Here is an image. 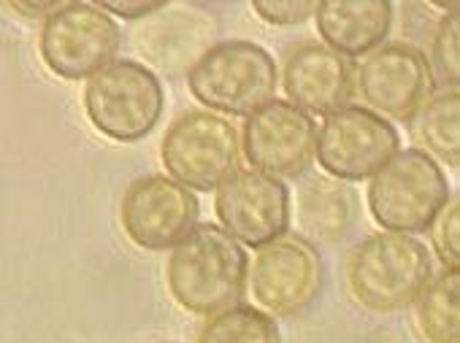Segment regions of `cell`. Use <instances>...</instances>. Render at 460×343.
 Masks as SVG:
<instances>
[{
	"label": "cell",
	"mask_w": 460,
	"mask_h": 343,
	"mask_svg": "<svg viewBox=\"0 0 460 343\" xmlns=\"http://www.w3.org/2000/svg\"><path fill=\"white\" fill-rule=\"evenodd\" d=\"M247 246L222 224H195L165 259V289L171 300L195 316H211L247 292Z\"/></svg>",
	"instance_id": "cell-1"
},
{
	"label": "cell",
	"mask_w": 460,
	"mask_h": 343,
	"mask_svg": "<svg viewBox=\"0 0 460 343\" xmlns=\"http://www.w3.org/2000/svg\"><path fill=\"white\" fill-rule=\"evenodd\" d=\"M430 276V249L411 233L382 230L366 235L344 257L347 289L371 313H395L417 303Z\"/></svg>",
	"instance_id": "cell-2"
},
{
	"label": "cell",
	"mask_w": 460,
	"mask_h": 343,
	"mask_svg": "<svg viewBox=\"0 0 460 343\" xmlns=\"http://www.w3.org/2000/svg\"><path fill=\"white\" fill-rule=\"evenodd\" d=\"M82 109L95 133L114 144H136L155 133L165 111V90L146 63L111 60L84 82Z\"/></svg>",
	"instance_id": "cell-3"
},
{
	"label": "cell",
	"mask_w": 460,
	"mask_h": 343,
	"mask_svg": "<svg viewBox=\"0 0 460 343\" xmlns=\"http://www.w3.org/2000/svg\"><path fill=\"white\" fill-rule=\"evenodd\" d=\"M277 87V60L247 39L217 41L187 74L190 95L225 117H250L274 98Z\"/></svg>",
	"instance_id": "cell-4"
},
{
	"label": "cell",
	"mask_w": 460,
	"mask_h": 343,
	"mask_svg": "<svg viewBox=\"0 0 460 343\" xmlns=\"http://www.w3.org/2000/svg\"><path fill=\"white\" fill-rule=\"evenodd\" d=\"M366 200L382 230L420 235L433 227L449 203V181L428 152L420 146L401 149L368 179Z\"/></svg>",
	"instance_id": "cell-5"
},
{
	"label": "cell",
	"mask_w": 460,
	"mask_h": 343,
	"mask_svg": "<svg viewBox=\"0 0 460 343\" xmlns=\"http://www.w3.org/2000/svg\"><path fill=\"white\" fill-rule=\"evenodd\" d=\"M242 133L234 119L211 109H187L160 138V163L168 176L195 192H214L242 163Z\"/></svg>",
	"instance_id": "cell-6"
},
{
	"label": "cell",
	"mask_w": 460,
	"mask_h": 343,
	"mask_svg": "<svg viewBox=\"0 0 460 343\" xmlns=\"http://www.w3.org/2000/svg\"><path fill=\"white\" fill-rule=\"evenodd\" d=\"M119 47L122 31L117 17L90 0H68L41 22L36 36L41 63L63 82H87L117 60Z\"/></svg>",
	"instance_id": "cell-7"
},
{
	"label": "cell",
	"mask_w": 460,
	"mask_h": 343,
	"mask_svg": "<svg viewBox=\"0 0 460 343\" xmlns=\"http://www.w3.org/2000/svg\"><path fill=\"white\" fill-rule=\"evenodd\" d=\"M325 268L312 241L282 235L250 257L247 297L277 319L306 311L323 292Z\"/></svg>",
	"instance_id": "cell-8"
},
{
	"label": "cell",
	"mask_w": 460,
	"mask_h": 343,
	"mask_svg": "<svg viewBox=\"0 0 460 343\" xmlns=\"http://www.w3.org/2000/svg\"><path fill=\"white\" fill-rule=\"evenodd\" d=\"M401 152L395 125L368 106L347 103L325 117L317 133V163L341 181H366Z\"/></svg>",
	"instance_id": "cell-9"
},
{
	"label": "cell",
	"mask_w": 460,
	"mask_h": 343,
	"mask_svg": "<svg viewBox=\"0 0 460 343\" xmlns=\"http://www.w3.org/2000/svg\"><path fill=\"white\" fill-rule=\"evenodd\" d=\"M317 133L320 125L314 122V114L293 101L271 98L244 117L242 152L250 168L277 179H301L317 160Z\"/></svg>",
	"instance_id": "cell-10"
},
{
	"label": "cell",
	"mask_w": 460,
	"mask_h": 343,
	"mask_svg": "<svg viewBox=\"0 0 460 343\" xmlns=\"http://www.w3.org/2000/svg\"><path fill=\"white\" fill-rule=\"evenodd\" d=\"M173 176L146 173L130 181L119 198V227L144 251L173 249L198 224V198Z\"/></svg>",
	"instance_id": "cell-11"
},
{
	"label": "cell",
	"mask_w": 460,
	"mask_h": 343,
	"mask_svg": "<svg viewBox=\"0 0 460 343\" xmlns=\"http://www.w3.org/2000/svg\"><path fill=\"white\" fill-rule=\"evenodd\" d=\"M214 214L236 241L247 249H261L288 235L293 198L285 179L258 168H239L214 189Z\"/></svg>",
	"instance_id": "cell-12"
},
{
	"label": "cell",
	"mask_w": 460,
	"mask_h": 343,
	"mask_svg": "<svg viewBox=\"0 0 460 343\" xmlns=\"http://www.w3.org/2000/svg\"><path fill=\"white\" fill-rule=\"evenodd\" d=\"M433 71L420 47L385 41L355 68V92L363 106L390 122H409L433 95Z\"/></svg>",
	"instance_id": "cell-13"
},
{
	"label": "cell",
	"mask_w": 460,
	"mask_h": 343,
	"mask_svg": "<svg viewBox=\"0 0 460 343\" xmlns=\"http://www.w3.org/2000/svg\"><path fill=\"white\" fill-rule=\"evenodd\" d=\"M136 55L157 74L179 76L217 44V25L211 17L192 9L165 6L130 28Z\"/></svg>",
	"instance_id": "cell-14"
},
{
	"label": "cell",
	"mask_w": 460,
	"mask_h": 343,
	"mask_svg": "<svg viewBox=\"0 0 460 343\" xmlns=\"http://www.w3.org/2000/svg\"><path fill=\"white\" fill-rule=\"evenodd\" d=\"M282 90L288 101L304 111L328 117L349 103L355 92V71L349 57L325 41H304L285 52Z\"/></svg>",
	"instance_id": "cell-15"
},
{
	"label": "cell",
	"mask_w": 460,
	"mask_h": 343,
	"mask_svg": "<svg viewBox=\"0 0 460 343\" xmlns=\"http://www.w3.org/2000/svg\"><path fill=\"white\" fill-rule=\"evenodd\" d=\"M393 0H320L314 25L320 39L347 57H366L393 31Z\"/></svg>",
	"instance_id": "cell-16"
},
{
	"label": "cell",
	"mask_w": 460,
	"mask_h": 343,
	"mask_svg": "<svg viewBox=\"0 0 460 343\" xmlns=\"http://www.w3.org/2000/svg\"><path fill=\"white\" fill-rule=\"evenodd\" d=\"M296 224L298 233L312 243L339 241L358 219V195L349 181L331 173L309 176L296 192Z\"/></svg>",
	"instance_id": "cell-17"
},
{
	"label": "cell",
	"mask_w": 460,
	"mask_h": 343,
	"mask_svg": "<svg viewBox=\"0 0 460 343\" xmlns=\"http://www.w3.org/2000/svg\"><path fill=\"white\" fill-rule=\"evenodd\" d=\"M411 141L433 160L460 168V90L433 92L406 122Z\"/></svg>",
	"instance_id": "cell-18"
},
{
	"label": "cell",
	"mask_w": 460,
	"mask_h": 343,
	"mask_svg": "<svg viewBox=\"0 0 460 343\" xmlns=\"http://www.w3.org/2000/svg\"><path fill=\"white\" fill-rule=\"evenodd\" d=\"M417 330L430 343H460V268L430 276L414 308Z\"/></svg>",
	"instance_id": "cell-19"
},
{
	"label": "cell",
	"mask_w": 460,
	"mask_h": 343,
	"mask_svg": "<svg viewBox=\"0 0 460 343\" xmlns=\"http://www.w3.org/2000/svg\"><path fill=\"white\" fill-rule=\"evenodd\" d=\"M277 316L263 311L261 305L234 303L211 316H203V327L198 330V340L203 343H225V340H279Z\"/></svg>",
	"instance_id": "cell-20"
},
{
	"label": "cell",
	"mask_w": 460,
	"mask_h": 343,
	"mask_svg": "<svg viewBox=\"0 0 460 343\" xmlns=\"http://www.w3.org/2000/svg\"><path fill=\"white\" fill-rule=\"evenodd\" d=\"M428 63H430L436 84L460 90V9L447 12L438 20L430 36Z\"/></svg>",
	"instance_id": "cell-21"
},
{
	"label": "cell",
	"mask_w": 460,
	"mask_h": 343,
	"mask_svg": "<svg viewBox=\"0 0 460 343\" xmlns=\"http://www.w3.org/2000/svg\"><path fill=\"white\" fill-rule=\"evenodd\" d=\"M433 249L447 268H460V198L449 200L430 227Z\"/></svg>",
	"instance_id": "cell-22"
},
{
	"label": "cell",
	"mask_w": 460,
	"mask_h": 343,
	"mask_svg": "<svg viewBox=\"0 0 460 343\" xmlns=\"http://www.w3.org/2000/svg\"><path fill=\"white\" fill-rule=\"evenodd\" d=\"M250 6L266 25L293 28L314 17L320 0H250Z\"/></svg>",
	"instance_id": "cell-23"
},
{
	"label": "cell",
	"mask_w": 460,
	"mask_h": 343,
	"mask_svg": "<svg viewBox=\"0 0 460 343\" xmlns=\"http://www.w3.org/2000/svg\"><path fill=\"white\" fill-rule=\"evenodd\" d=\"M98 9L109 12L117 20H128V22H138L165 6H171V0H90Z\"/></svg>",
	"instance_id": "cell-24"
},
{
	"label": "cell",
	"mask_w": 460,
	"mask_h": 343,
	"mask_svg": "<svg viewBox=\"0 0 460 343\" xmlns=\"http://www.w3.org/2000/svg\"><path fill=\"white\" fill-rule=\"evenodd\" d=\"M9 9L25 20H47L52 12L66 6L68 0H6Z\"/></svg>",
	"instance_id": "cell-25"
},
{
	"label": "cell",
	"mask_w": 460,
	"mask_h": 343,
	"mask_svg": "<svg viewBox=\"0 0 460 343\" xmlns=\"http://www.w3.org/2000/svg\"><path fill=\"white\" fill-rule=\"evenodd\" d=\"M428 4H430L433 9H441V12H455V9H460V0H428Z\"/></svg>",
	"instance_id": "cell-26"
}]
</instances>
